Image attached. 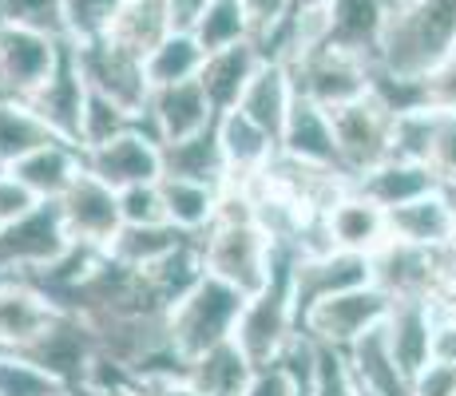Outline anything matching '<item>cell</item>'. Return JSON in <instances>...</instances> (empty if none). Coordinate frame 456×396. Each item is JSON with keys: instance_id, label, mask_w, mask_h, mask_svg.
I'll use <instances>...</instances> for the list:
<instances>
[{"instance_id": "6da1fadb", "label": "cell", "mask_w": 456, "mask_h": 396, "mask_svg": "<svg viewBox=\"0 0 456 396\" xmlns=\"http://www.w3.org/2000/svg\"><path fill=\"white\" fill-rule=\"evenodd\" d=\"M456 56V0H389L373 68L393 79H425Z\"/></svg>"}, {"instance_id": "7a4b0ae2", "label": "cell", "mask_w": 456, "mask_h": 396, "mask_svg": "<svg viewBox=\"0 0 456 396\" xmlns=\"http://www.w3.org/2000/svg\"><path fill=\"white\" fill-rule=\"evenodd\" d=\"M247 302L250 297L242 289L207 274L183 302H175L167 310V341L183 360L203 357L207 349L234 341V329H239V317L247 310Z\"/></svg>"}, {"instance_id": "3957f363", "label": "cell", "mask_w": 456, "mask_h": 396, "mask_svg": "<svg viewBox=\"0 0 456 396\" xmlns=\"http://www.w3.org/2000/svg\"><path fill=\"white\" fill-rule=\"evenodd\" d=\"M203 246L207 274L242 289L247 297L262 294L270 281V238L254 226V218H218L210 230L199 238Z\"/></svg>"}, {"instance_id": "277c9868", "label": "cell", "mask_w": 456, "mask_h": 396, "mask_svg": "<svg viewBox=\"0 0 456 396\" xmlns=\"http://www.w3.org/2000/svg\"><path fill=\"white\" fill-rule=\"evenodd\" d=\"M393 310V297L381 294L377 286H362L349 289V294H333L326 302H318L310 313L302 317L297 333H305L310 341L330 349H341L346 353L362 333H370L373 325H381Z\"/></svg>"}, {"instance_id": "5b68a950", "label": "cell", "mask_w": 456, "mask_h": 396, "mask_svg": "<svg viewBox=\"0 0 456 396\" xmlns=\"http://www.w3.org/2000/svg\"><path fill=\"white\" fill-rule=\"evenodd\" d=\"M333 119V135H338V151L341 166H346L349 179L373 171L377 163L393 155V111L370 92L365 100L349 103V108L330 111Z\"/></svg>"}, {"instance_id": "8992f818", "label": "cell", "mask_w": 456, "mask_h": 396, "mask_svg": "<svg viewBox=\"0 0 456 396\" xmlns=\"http://www.w3.org/2000/svg\"><path fill=\"white\" fill-rule=\"evenodd\" d=\"M290 72H294L297 95L314 100L326 111L349 108V103L365 100L373 92V60L349 56V52H338V48L314 52L310 60H302Z\"/></svg>"}, {"instance_id": "52a82bcc", "label": "cell", "mask_w": 456, "mask_h": 396, "mask_svg": "<svg viewBox=\"0 0 456 396\" xmlns=\"http://www.w3.org/2000/svg\"><path fill=\"white\" fill-rule=\"evenodd\" d=\"M76 48V64L87 79V87L108 100H116L124 111H131L139 123H143L147 100H151V87H147L143 76V60L124 52L119 44L103 40H87V44H72Z\"/></svg>"}, {"instance_id": "ba28073f", "label": "cell", "mask_w": 456, "mask_h": 396, "mask_svg": "<svg viewBox=\"0 0 456 396\" xmlns=\"http://www.w3.org/2000/svg\"><path fill=\"white\" fill-rule=\"evenodd\" d=\"M373 286V262L365 254L349 250H326V254H297L294 262V321L302 325V317L318 302H326L333 294H349V289Z\"/></svg>"}, {"instance_id": "9c48e42d", "label": "cell", "mask_w": 456, "mask_h": 396, "mask_svg": "<svg viewBox=\"0 0 456 396\" xmlns=\"http://www.w3.org/2000/svg\"><path fill=\"white\" fill-rule=\"evenodd\" d=\"M60 52H64V40L0 24V95L28 100L32 92H40L48 76L56 72Z\"/></svg>"}, {"instance_id": "30bf717a", "label": "cell", "mask_w": 456, "mask_h": 396, "mask_svg": "<svg viewBox=\"0 0 456 396\" xmlns=\"http://www.w3.org/2000/svg\"><path fill=\"white\" fill-rule=\"evenodd\" d=\"M84 166L111 190H127L163 179V147L147 127H131L111 143L84 151Z\"/></svg>"}, {"instance_id": "8fae6325", "label": "cell", "mask_w": 456, "mask_h": 396, "mask_svg": "<svg viewBox=\"0 0 456 396\" xmlns=\"http://www.w3.org/2000/svg\"><path fill=\"white\" fill-rule=\"evenodd\" d=\"M95 353H100L95 333L80 313H60L37 345L24 349V357L37 360L44 373H52L64 389H80L87 381V368H92Z\"/></svg>"}, {"instance_id": "7c38bea8", "label": "cell", "mask_w": 456, "mask_h": 396, "mask_svg": "<svg viewBox=\"0 0 456 396\" xmlns=\"http://www.w3.org/2000/svg\"><path fill=\"white\" fill-rule=\"evenodd\" d=\"M60 218L72 242L84 246H108L124 226V210H119V190H111L108 182H100L92 171H84L72 182L64 198H60Z\"/></svg>"}, {"instance_id": "4fadbf2b", "label": "cell", "mask_w": 456, "mask_h": 396, "mask_svg": "<svg viewBox=\"0 0 456 396\" xmlns=\"http://www.w3.org/2000/svg\"><path fill=\"white\" fill-rule=\"evenodd\" d=\"M32 111L48 123L52 135L64 139V143L80 147V123H84V103H87V79L76 64V48L64 40V52H60L56 72L48 76V84L40 92L28 95Z\"/></svg>"}, {"instance_id": "5bb4252c", "label": "cell", "mask_w": 456, "mask_h": 396, "mask_svg": "<svg viewBox=\"0 0 456 396\" xmlns=\"http://www.w3.org/2000/svg\"><path fill=\"white\" fill-rule=\"evenodd\" d=\"M215 119H218V111H215V103L207 100L199 79L175 84V87H155L151 100H147V111H143V127L159 139V147L199 135V131L215 127Z\"/></svg>"}, {"instance_id": "9a60e30c", "label": "cell", "mask_w": 456, "mask_h": 396, "mask_svg": "<svg viewBox=\"0 0 456 396\" xmlns=\"http://www.w3.org/2000/svg\"><path fill=\"white\" fill-rule=\"evenodd\" d=\"M64 313L20 278H0V353H24Z\"/></svg>"}, {"instance_id": "2e32d148", "label": "cell", "mask_w": 456, "mask_h": 396, "mask_svg": "<svg viewBox=\"0 0 456 396\" xmlns=\"http://www.w3.org/2000/svg\"><path fill=\"white\" fill-rule=\"evenodd\" d=\"M373 286L381 294H389L393 302H405V297H436V278H441V266H436L433 250H420V246L409 242H389L373 254Z\"/></svg>"}, {"instance_id": "e0dca14e", "label": "cell", "mask_w": 456, "mask_h": 396, "mask_svg": "<svg viewBox=\"0 0 456 396\" xmlns=\"http://www.w3.org/2000/svg\"><path fill=\"white\" fill-rule=\"evenodd\" d=\"M436 297H405V302H393L389 317H385V333H389V345L397 365L409 376L425 373L433 365V337H436Z\"/></svg>"}, {"instance_id": "ac0fdd59", "label": "cell", "mask_w": 456, "mask_h": 396, "mask_svg": "<svg viewBox=\"0 0 456 396\" xmlns=\"http://www.w3.org/2000/svg\"><path fill=\"white\" fill-rule=\"evenodd\" d=\"M218 131V147H223V158H226V174L231 182H242L250 187L254 179L266 174V166L274 163L278 155V139L270 131H262L254 119H247L239 108L234 111H223L215 123Z\"/></svg>"}, {"instance_id": "d6986e66", "label": "cell", "mask_w": 456, "mask_h": 396, "mask_svg": "<svg viewBox=\"0 0 456 396\" xmlns=\"http://www.w3.org/2000/svg\"><path fill=\"white\" fill-rule=\"evenodd\" d=\"M278 151L297 158V163L346 171V166H341V151H338V135H333L330 111L318 108L314 100H305V95H294V108H290V116H286Z\"/></svg>"}, {"instance_id": "ffe728a7", "label": "cell", "mask_w": 456, "mask_h": 396, "mask_svg": "<svg viewBox=\"0 0 456 396\" xmlns=\"http://www.w3.org/2000/svg\"><path fill=\"white\" fill-rule=\"evenodd\" d=\"M322 226H326V238L333 250L365 254V258H373L389 242V214L377 202L362 198L357 190H349L341 202H333L326 214H322Z\"/></svg>"}, {"instance_id": "44dd1931", "label": "cell", "mask_w": 456, "mask_h": 396, "mask_svg": "<svg viewBox=\"0 0 456 396\" xmlns=\"http://www.w3.org/2000/svg\"><path fill=\"white\" fill-rule=\"evenodd\" d=\"M389 238L409 246H420V250H452L456 246V206L449 202L441 187L433 195H420L405 206L389 210Z\"/></svg>"}, {"instance_id": "7402d4cb", "label": "cell", "mask_w": 456, "mask_h": 396, "mask_svg": "<svg viewBox=\"0 0 456 396\" xmlns=\"http://www.w3.org/2000/svg\"><path fill=\"white\" fill-rule=\"evenodd\" d=\"M346 360H349V373H354L357 389L377 392V396H413V376L393 357L385 321L373 325L370 333H362V337L346 349Z\"/></svg>"}, {"instance_id": "603a6c76", "label": "cell", "mask_w": 456, "mask_h": 396, "mask_svg": "<svg viewBox=\"0 0 456 396\" xmlns=\"http://www.w3.org/2000/svg\"><path fill=\"white\" fill-rule=\"evenodd\" d=\"M4 171H12L16 182H24V187H28L40 202H60L68 190H72V182L80 179L87 166H84V151H80V147L56 139V143H48V147H40V151L24 155L20 163L4 166Z\"/></svg>"}, {"instance_id": "cb8c5ba5", "label": "cell", "mask_w": 456, "mask_h": 396, "mask_svg": "<svg viewBox=\"0 0 456 396\" xmlns=\"http://www.w3.org/2000/svg\"><path fill=\"white\" fill-rule=\"evenodd\" d=\"M436 187H441V179H436L433 166L405 163V158H385V163H377L373 171H365V174L354 179L357 195L377 202L385 214L397 210V206H405V202L420 198V195H433Z\"/></svg>"}, {"instance_id": "d4e9b609", "label": "cell", "mask_w": 456, "mask_h": 396, "mask_svg": "<svg viewBox=\"0 0 456 396\" xmlns=\"http://www.w3.org/2000/svg\"><path fill=\"white\" fill-rule=\"evenodd\" d=\"M330 44L326 48L349 52V56L373 60L385 32L389 0H330Z\"/></svg>"}, {"instance_id": "484cf974", "label": "cell", "mask_w": 456, "mask_h": 396, "mask_svg": "<svg viewBox=\"0 0 456 396\" xmlns=\"http://www.w3.org/2000/svg\"><path fill=\"white\" fill-rule=\"evenodd\" d=\"M262 48L254 40H242L234 48H223V52H210L203 72H199V84H203L207 100L215 103V111H234L247 92V84L254 79V72L262 68Z\"/></svg>"}, {"instance_id": "4316f807", "label": "cell", "mask_w": 456, "mask_h": 396, "mask_svg": "<svg viewBox=\"0 0 456 396\" xmlns=\"http://www.w3.org/2000/svg\"><path fill=\"white\" fill-rule=\"evenodd\" d=\"M294 72L278 60H262V68L254 72V79L247 84L239 100V111L247 119H254L262 131H270L274 139H282V127H286V116L294 108Z\"/></svg>"}, {"instance_id": "83f0119b", "label": "cell", "mask_w": 456, "mask_h": 396, "mask_svg": "<svg viewBox=\"0 0 456 396\" xmlns=\"http://www.w3.org/2000/svg\"><path fill=\"white\" fill-rule=\"evenodd\" d=\"M163 179H191L223 190L231 174H226V158L218 147V131L207 127L191 139H179V143H163Z\"/></svg>"}, {"instance_id": "f1b7e54d", "label": "cell", "mask_w": 456, "mask_h": 396, "mask_svg": "<svg viewBox=\"0 0 456 396\" xmlns=\"http://www.w3.org/2000/svg\"><path fill=\"white\" fill-rule=\"evenodd\" d=\"M254 360L239 349V341H223V345L207 349L203 357L187 360V381L203 396H242L254 376Z\"/></svg>"}, {"instance_id": "f546056e", "label": "cell", "mask_w": 456, "mask_h": 396, "mask_svg": "<svg viewBox=\"0 0 456 396\" xmlns=\"http://www.w3.org/2000/svg\"><path fill=\"white\" fill-rule=\"evenodd\" d=\"M159 195H163V214L175 230L203 238L218 218V198L223 190L207 187V182H191V179H159Z\"/></svg>"}, {"instance_id": "4dcf8cb0", "label": "cell", "mask_w": 456, "mask_h": 396, "mask_svg": "<svg viewBox=\"0 0 456 396\" xmlns=\"http://www.w3.org/2000/svg\"><path fill=\"white\" fill-rule=\"evenodd\" d=\"M143 278H147V286H151L155 302H159L163 310H171L175 302H183V297L207 278V262H203L199 238H187L179 250H171L167 258L155 262V266H147Z\"/></svg>"}, {"instance_id": "1f68e13d", "label": "cell", "mask_w": 456, "mask_h": 396, "mask_svg": "<svg viewBox=\"0 0 456 396\" xmlns=\"http://www.w3.org/2000/svg\"><path fill=\"white\" fill-rule=\"evenodd\" d=\"M207 64L203 44L195 40V32H167L159 48H151V56L143 60V76L147 87H175V84H191L199 79Z\"/></svg>"}, {"instance_id": "d6a6232c", "label": "cell", "mask_w": 456, "mask_h": 396, "mask_svg": "<svg viewBox=\"0 0 456 396\" xmlns=\"http://www.w3.org/2000/svg\"><path fill=\"white\" fill-rule=\"evenodd\" d=\"M48 143H56V135L32 111V103L16 100V95H0V166L20 163L24 155L40 151Z\"/></svg>"}, {"instance_id": "836d02e7", "label": "cell", "mask_w": 456, "mask_h": 396, "mask_svg": "<svg viewBox=\"0 0 456 396\" xmlns=\"http://www.w3.org/2000/svg\"><path fill=\"white\" fill-rule=\"evenodd\" d=\"M191 234L175 230L171 222H155V226H119V234L103 246L111 262L119 266H131V270H147L155 266L159 258H167L171 250H179Z\"/></svg>"}, {"instance_id": "e575fe53", "label": "cell", "mask_w": 456, "mask_h": 396, "mask_svg": "<svg viewBox=\"0 0 456 396\" xmlns=\"http://www.w3.org/2000/svg\"><path fill=\"white\" fill-rule=\"evenodd\" d=\"M167 32H171V24H167L163 0H127V4L119 8V16L111 20L108 40L119 44V48L131 52V56L147 60L151 48L163 44Z\"/></svg>"}, {"instance_id": "d590c367", "label": "cell", "mask_w": 456, "mask_h": 396, "mask_svg": "<svg viewBox=\"0 0 456 396\" xmlns=\"http://www.w3.org/2000/svg\"><path fill=\"white\" fill-rule=\"evenodd\" d=\"M314 376V341L305 333H294V341L282 349L274 365L254 368L242 396H294L297 384Z\"/></svg>"}, {"instance_id": "8d00e7d4", "label": "cell", "mask_w": 456, "mask_h": 396, "mask_svg": "<svg viewBox=\"0 0 456 396\" xmlns=\"http://www.w3.org/2000/svg\"><path fill=\"white\" fill-rule=\"evenodd\" d=\"M195 40L203 44L207 56L250 40V20L242 12V0H207L203 16L195 24Z\"/></svg>"}, {"instance_id": "74e56055", "label": "cell", "mask_w": 456, "mask_h": 396, "mask_svg": "<svg viewBox=\"0 0 456 396\" xmlns=\"http://www.w3.org/2000/svg\"><path fill=\"white\" fill-rule=\"evenodd\" d=\"M131 127H143V123L131 116V111L119 108L116 100H108V95H100V92L87 87L84 123H80V151H95V147L111 143V139H119Z\"/></svg>"}, {"instance_id": "f35d334b", "label": "cell", "mask_w": 456, "mask_h": 396, "mask_svg": "<svg viewBox=\"0 0 456 396\" xmlns=\"http://www.w3.org/2000/svg\"><path fill=\"white\" fill-rule=\"evenodd\" d=\"M0 24H16V28L68 40L64 0H0Z\"/></svg>"}, {"instance_id": "ab89813d", "label": "cell", "mask_w": 456, "mask_h": 396, "mask_svg": "<svg viewBox=\"0 0 456 396\" xmlns=\"http://www.w3.org/2000/svg\"><path fill=\"white\" fill-rule=\"evenodd\" d=\"M68 392L52 373L24 353H0V396H60Z\"/></svg>"}, {"instance_id": "60d3db41", "label": "cell", "mask_w": 456, "mask_h": 396, "mask_svg": "<svg viewBox=\"0 0 456 396\" xmlns=\"http://www.w3.org/2000/svg\"><path fill=\"white\" fill-rule=\"evenodd\" d=\"M127 0H64V16H68V44H87V40H103L111 28V20L119 16Z\"/></svg>"}, {"instance_id": "b9f144b4", "label": "cell", "mask_w": 456, "mask_h": 396, "mask_svg": "<svg viewBox=\"0 0 456 396\" xmlns=\"http://www.w3.org/2000/svg\"><path fill=\"white\" fill-rule=\"evenodd\" d=\"M354 373H349V360L341 349L318 345L314 341V396H357Z\"/></svg>"}, {"instance_id": "7bdbcfd3", "label": "cell", "mask_w": 456, "mask_h": 396, "mask_svg": "<svg viewBox=\"0 0 456 396\" xmlns=\"http://www.w3.org/2000/svg\"><path fill=\"white\" fill-rule=\"evenodd\" d=\"M119 210H124V226H155V222H167L159 182H139V187L119 190Z\"/></svg>"}, {"instance_id": "ee69618b", "label": "cell", "mask_w": 456, "mask_h": 396, "mask_svg": "<svg viewBox=\"0 0 456 396\" xmlns=\"http://www.w3.org/2000/svg\"><path fill=\"white\" fill-rule=\"evenodd\" d=\"M40 206V198L32 195L24 182H16L12 171H0V230L12 222H20L24 214H32V210Z\"/></svg>"}, {"instance_id": "f6af8a7d", "label": "cell", "mask_w": 456, "mask_h": 396, "mask_svg": "<svg viewBox=\"0 0 456 396\" xmlns=\"http://www.w3.org/2000/svg\"><path fill=\"white\" fill-rule=\"evenodd\" d=\"M242 12L250 20V40L262 44L278 24H286V16L294 12V0H242Z\"/></svg>"}, {"instance_id": "bcb514c9", "label": "cell", "mask_w": 456, "mask_h": 396, "mask_svg": "<svg viewBox=\"0 0 456 396\" xmlns=\"http://www.w3.org/2000/svg\"><path fill=\"white\" fill-rule=\"evenodd\" d=\"M425 103L433 111L456 116V56H449L441 68L425 76Z\"/></svg>"}, {"instance_id": "7dc6e473", "label": "cell", "mask_w": 456, "mask_h": 396, "mask_svg": "<svg viewBox=\"0 0 456 396\" xmlns=\"http://www.w3.org/2000/svg\"><path fill=\"white\" fill-rule=\"evenodd\" d=\"M413 396H456V365H428L413 381Z\"/></svg>"}, {"instance_id": "c3c4849f", "label": "cell", "mask_w": 456, "mask_h": 396, "mask_svg": "<svg viewBox=\"0 0 456 396\" xmlns=\"http://www.w3.org/2000/svg\"><path fill=\"white\" fill-rule=\"evenodd\" d=\"M135 392L139 396H203L195 384L183 376H147V381H135Z\"/></svg>"}, {"instance_id": "681fc988", "label": "cell", "mask_w": 456, "mask_h": 396, "mask_svg": "<svg viewBox=\"0 0 456 396\" xmlns=\"http://www.w3.org/2000/svg\"><path fill=\"white\" fill-rule=\"evenodd\" d=\"M203 8H207V0H163V12H167L171 32H195Z\"/></svg>"}, {"instance_id": "f907efd6", "label": "cell", "mask_w": 456, "mask_h": 396, "mask_svg": "<svg viewBox=\"0 0 456 396\" xmlns=\"http://www.w3.org/2000/svg\"><path fill=\"white\" fill-rule=\"evenodd\" d=\"M80 396H139L135 389H124V392H95V389H76Z\"/></svg>"}, {"instance_id": "816d5d0a", "label": "cell", "mask_w": 456, "mask_h": 396, "mask_svg": "<svg viewBox=\"0 0 456 396\" xmlns=\"http://www.w3.org/2000/svg\"><path fill=\"white\" fill-rule=\"evenodd\" d=\"M330 0H294V8H326Z\"/></svg>"}, {"instance_id": "f5cc1de1", "label": "cell", "mask_w": 456, "mask_h": 396, "mask_svg": "<svg viewBox=\"0 0 456 396\" xmlns=\"http://www.w3.org/2000/svg\"><path fill=\"white\" fill-rule=\"evenodd\" d=\"M294 396H314V376H310V381L297 384V392H294Z\"/></svg>"}, {"instance_id": "db71d44e", "label": "cell", "mask_w": 456, "mask_h": 396, "mask_svg": "<svg viewBox=\"0 0 456 396\" xmlns=\"http://www.w3.org/2000/svg\"><path fill=\"white\" fill-rule=\"evenodd\" d=\"M60 396H80V392H76V389H68V392H60Z\"/></svg>"}, {"instance_id": "11a10c76", "label": "cell", "mask_w": 456, "mask_h": 396, "mask_svg": "<svg viewBox=\"0 0 456 396\" xmlns=\"http://www.w3.org/2000/svg\"><path fill=\"white\" fill-rule=\"evenodd\" d=\"M357 396H377V392H365V389H362V392H357Z\"/></svg>"}, {"instance_id": "9f6ffc18", "label": "cell", "mask_w": 456, "mask_h": 396, "mask_svg": "<svg viewBox=\"0 0 456 396\" xmlns=\"http://www.w3.org/2000/svg\"><path fill=\"white\" fill-rule=\"evenodd\" d=\"M0 171H4V166H0Z\"/></svg>"}]
</instances>
